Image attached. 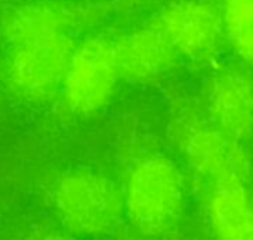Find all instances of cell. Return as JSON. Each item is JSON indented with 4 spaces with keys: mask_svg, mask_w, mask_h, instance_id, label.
Returning a JSON list of instances; mask_svg holds the SVG:
<instances>
[{
    "mask_svg": "<svg viewBox=\"0 0 253 240\" xmlns=\"http://www.w3.org/2000/svg\"><path fill=\"white\" fill-rule=\"evenodd\" d=\"M222 31L234 50L253 62V0H222Z\"/></svg>",
    "mask_w": 253,
    "mask_h": 240,
    "instance_id": "cell-11",
    "label": "cell"
},
{
    "mask_svg": "<svg viewBox=\"0 0 253 240\" xmlns=\"http://www.w3.org/2000/svg\"><path fill=\"white\" fill-rule=\"evenodd\" d=\"M179 141L190 166L211 183L225 177L246 178L248 162L239 141L225 135L213 123H188Z\"/></svg>",
    "mask_w": 253,
    "mask_h": 240,
    "instance_id": "cell-7",
    "label": "cell"
},
{
    "mask_svg": "<svg viewBox=\"0 0 253 240\" xmlns=\"http://www.w3.org/2000/svg\"><path fill=\"white\" fill-rule=\"evenodd\" d=\"M119 79L114 43L102 37L84 40L74 48L61 85L68 108L80 116L101 110Z\"/></svg>",
    "mask_w": 253,
    "mask_h": 240,
    "instance_id": "cell-4",
    "label": "cell"
},
{
    "mask_svg": "<svg viewBox=\"0 0 253 240\" xmlns=\"http://www.w3.org/2000/svg\"><path fill=\"white\" fill-rule=\"evenodd\" d=\"M208 215L218 238L253 240V199L246 178L225 177L212 181Z\"/></svg>",
    "mask_w": 253,
    "mask_h": 240,
    "instance_id": "cell-10",
    "label": "cell"
},
{
    "mask_svg": "<svg viewBox=\"0 0 253 240\" xmlns=\"http://www.w3.org/2000/svg\"><path fill=\"white\" fill-rule=\"evenodd\" d=\"M185 187L179 169L165 156L153 154L130 169L123 205L132 226L145 236H163L182 217Z\"/></svg>",
    "mask_w": 253,
    "mask_h": 240,
    "instance_id": "cell-1",
    "label": "cell"
},
{
    "mask_svg": "<svg viewBox=\"0 0 253 240\" xmlns=\"http://www.w3.org/2000/svg\"><path fill=\"white\" fill-rule=\"evenodd\" d=\"M178 55L194 62L209 61L218 50L222 31L221 9L208 0H179L168 6L153 24Z\"/></svg>",
    "mask_w": 253,
    "mask_h": 240,
    "instance_id": "cell-5",
    "label": "cell"
},
{
    "mask_svg": "<svg viewBox=\"0 0 253 240\" xmlns=\"http://www.w3.org/2000/svg\"><path fill=\"white\" fill-rule=\"evenodd\" d=\"M114 43L119 76L132 82L151 80L168 70L176 61V50L154 25L132 31Z\"/></svg>",
    "mask_w": 253,
    "mask_h": 240,
    "instance_id": "cell-9",
    "label": "cell"
},
{
    "mask_svg": "<svg viewBox=\"0 0 253 240\" xmlns=\"http://www.w3.org/2000/svg\"><path fill=\"white\" fill-rule=\"evenodd\" d=\"M105 7L101 3L44 0L10 10L1 21V36L12 45L28 39L70 34L96 21Z\"/></svg>",
    "mask_w": 253,
    "mask_h": 240,
    "instance_id": "cell-6",
    "label": "cell"
},
{
    "mask_svg": "<svg viewBox=\"0 0 253 240\" xmlns=\"http://www.w3.org/2000/svg\"><path fill=\"white\" fill-rule=\"evenodd\" d=\"M6 59V83L28 101L50 98L62 85L74 50L68 34L36 37L10 45Z\"/></svg>",
    "mask_w": 253,
    "mask_h": 240,
    "instance_id": "cell-3",
    "label": "cell"
},
{
    "mask_svg": "<svg viewBox=\"0 0 253 240\" xmlns=\"http://www.w3.org/2000/svg\"><path fill=\"white\" fill-rule=\"evenodd\" d=\"M53 206L74 235L102 236L119 226L125 205L116 183L98 172L79 169L65 174L53 189Z\"/></svg>",
    "mask_w": 253,
    "mask_h": 240,
    "instance_id": "cell-2",
    "label": "cell"
},
{
    "mask_svg": "<svg viewBox=\"0 0 253 240\" xmlns=\"http://www.w3.org/2000/svg\"><path fill=\"white\" fill-rule=\"evenodd\" d=\"M208 111L212 123L236 141L253 131V85L242 73L225 70L209 86Z\"/></svg>",
    "mask_w": 253,
    "mask_h": 240,
    "instance_id": "cell-8",
    "label": "cell"
}]
</instances>
